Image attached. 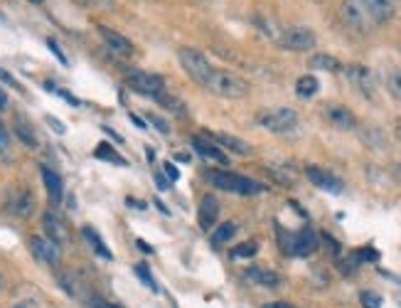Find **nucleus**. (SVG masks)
<instances>
[{
    "instance_id": "nucleus-10",
    "label": "nucleus",
    "mask_w": 401,
    "mask_h": 308,
    "mask_svg": "<svg viewBox=\"0 0 401 308\" xmlns=\"http://www.w3.org/2000/svg\"><path fill=\"white\" fill-rule=\"evenodd\" d=\"M306 175H308V180H311L313 185L318 187V190L332 192V195H340V192L345 190V182H342L337 175H332L330 170H325V168L308 166L306 168Z\"/></svg>"
},
{
    "instance_id": "nucleus-22",
    "label": "nucleus",
    "mask_w": 401,
    "mask_h": 308,
    "mask_svg": "<svg viewBox=\"0 0 401 308\" xmlns=\"http://www.w3.org/2000/svg\"><path fill=\"white\" fill-rule=\"evenodd\" d=\"M215 141L219 143L222 148H226V151L239 153V156H249V153L254 151V148H251V143H246L244 138L229 136V133H222V131H215Z\"/></svg>"
},
{
    "instance_id": "nucleus-4",
    "label": "nucleus",
    "mask_w": 401,
    "mask_h": 308,
    "mask_svg": "<svg viewBox=\"0 0 401 308\" xmlns=\"http://www.w3.org/2000/svg\"><path fill=\"white\" fill-rule=\"evenodd\" d=\"M125 84L141 96H151V99L161 101L165 96V84L158 74L143 69H125Z\"/></svg>"
},
{
    "instance_id": "nucleus-27",
    "label": "nucleus",
    "mask_w": 401,
    "mask_h": 308,
    "mask_svg": "<svg viewBox=\"0 0 401 308\" xmlns=\"http://www.w3.org/2000/svg\"><path fill=\"white\" fill-rule=\"evenodd\" d=\"M234 234H236V222H222L217 229H212V244H215V247H222V244L229 242Z\"/></svg>"
},
{
    "instance_id": "nucleus-36",
    "label": "nucleus",
    "mask_w": 401,
    "mask_h": 308,
    "mask_svg": "<svg viewBox=\"0 0 401 308\" xmlns=\"http://www.w3.org/2000/svg\"><path fill=\"white\" fill-rule=\"evenodd\" d=\"M163 170H165V178H168V180H170V182H175L177 178H180V170H177V168L172 166L170 161H168V163H163Z\"/></svg>"
},
{
    "instance_id": "nucleus-41",
    "label": "nucleus",
    "mask_w": 401,
    "mask_h": 308,
    "mask_svg": "<svg viewBox=\"0 0 401 308\" xmlns=\"http://www.w3.org/2000/svg\"><path fill=\"white\" fill-rule=\"evenodd\" d=\"M264 308H296V306H291V303H283V301H273V303H266Z\"/></svg>"
},
{
    "instance_id": "nucleus-7",
    "label": "nucleus",
    "mask_w": 401,
    "mask_h": 308,
    "mask_svg": "<svg viewBox=\"0 0 401 308\" xmlns=\"http://www.w3.org/2000/svg\"><path fill=\"white\" fill-rule=\"evenodd\" d=\"M318 42V35L306 25H296V27H288L278 35V45L283 50H291V52H308L313 50Z\"/></svg>"
},
{
    "instance_id": "nucleus-52",
    "label": "nucleus",
    "mask_w": 401,
    "mask_h": 308,
    "mask_svg": "<svg viewBox=\"0 0 401 308\" xmlns=\"http://www.w3.org/2000/svg\"><path fill=\"white\" fill-rule=\"evenodd\" d=\"M106 308H121V306H106Z\"/></svg>"
},
{
    "instance_id": "nucleus-14",
    "label": "nucleus",
    "mask_w": 401,
    "mask_h": 308,
    "mask_svg": "<svg viewBox=\"0 0 401 308\" xmlns=\"http://www.w3.org/2000/svg\"><path fill=\"white\" fill-rule=\"evenodd\" d=\"M99 35H101V40L106 42V47H109L114 55H118V57H130V55H133V45H130V40H125L121 32L111 30V27H106V25H99Z\"/></svg>"
},
{
    "instance_id": "nucleus-54",
    "label": "nucleus",
    "mask_w": 401,
    "mask_h": 308,
    "mask_svg": "<svg viewBox=\"0 0 401 308\" xmlns=\"http://www.w3.org/2000/svg\"><path fill=\"white\" fill-rule=\"evenodd\" d=\"M0 286H3V279H0Z\"/></svg>"
},
{
    "instance_id": "nucleus-42",
    "label": "nucleus",
    "mask_w": 401,
    "mask_h": 308,
    "mask_svg": "<svg viewBox=\"0 0 401 308\" xmlns=\"http://www.w3.org/2000/svg\"><path fill=\"white\" fill-rule=\"evenodd\" d=\"M138 247H141V252L143 254H153V247H151V244H148V242H143V239H138Z\"/></svg>"
},
{
    "instance_id": "nucleus-8",
    "label": "nucleus",
    "mask_w": 401,
    "mask_h": 308,
    "mask_svg": "<svg viewBox=\"0 0 401 308\" xmlns=\"http://www.w3.org/2000/svg\"><path fill=\"white\" fill-rule=\"evenodd\" d=\"M6 210L15 217H32L35 213V195L30 187H11L6 190Z\"/></svg>"
},
{
    "instance_id": "nucleus-44",
    "label": "nucleus",
    "mask_w": 401,
    "mask_h": 308,
    "mask_svg": "<svg viewBox=\"0 0 401 308\" xmlns=\"http://www.w3.org/2000/svg\"><path fill=\"white\" fill-rule=\"evenodd\" d=\"M156 182H158V187H161V190H168V182H165V178H163V175H156Z\"/></svg>"
},
{
    "instance_id": "nucleus-35",
    "label": "nucleus",
    "mask_w": 401,
    "mask_h": 308,
    "mask_svg": "<svg viewBox=\"0 0 401 308\" xmlns=\"http://www.w3.org/2000/svg\"><path fill=\"white\" fill-rule=\"evenodd\" d=\"M357 259H360V262H376V259H379V254H376L372 247H365L360 254H357Z\"/></svg>"
},
{
    "instance_id": "nucleus-33",
    "label": "nucleus",
    "mask_w": 401,
    "mask_h": 308,
    "mask_svg": "<svg viewBox=\"0 0 401 308\" xmlns=\"http://www.w3.org/2000/svg\"><path fill=\"white\" fill-rule=\"evenodd\" d=\"M146 119H148V123H151V126H156L158 133H170V123H168L165 119L158 116V114H151V112H148Z\"/></svg>"
},
{
    "instance_id": "nucleus-53",
    "label": "nucleus",
    "mask_w": 401,
    "mask_h": 308,
    "mask_svg": "<svg viewBox=\"0 0 401 308\" xmlns=\"http://www.w3.org/2000/svg\"><path fill=\"white\" fill-rule=\"evenodd\" d=\"M200 3H210V0H200Z\"/></svg>"
},
{
    "instance_id": "nucleus-20",
    "label": "nucleus",
    "mask_w": 401,
    "mask_h": 308,
    "mask_svg": "<svg viewBox=\"0 0 401 308\" xmlns=\"http://www.w3.org/2000/svg\"><path fill=\"white\" fill-rule=\"evenodd\" d=\"M13 131H15V136L20 138L22 143H25L27 148H37V133H35V128H32V123L27 121L22 114H18L15 119H13Z\"/></svg>"
},
{
    "instance_id": "nucleus-5",
    "label": "nucleus",
    "mask_w": 401,
    "mask_h": 308,
    "mask_svg": "<svg viewBox=\"0 0 401 308\" xmlns=\"http://www.w3.org/2000/svg\"><path fill=\"white\" fill-rule=\"evenodd\" d=\"M256 123L264 126L271 133H288L298 126V114L291 107H278V109H264L256 116Z\"/></svg>"
},
{
    "instance_id": "nucleus-39",
    "label": "nucleus",
    "mask_w": 401,
    "mask_h": 308,
    "mask_svg": "<svg viewBox=\"0 0 401 308\" xmlns=\"http://www.w3.org/2000/svg\"><path fill=\"white\" fill-rule=\"evenodd\" d=\"M0 79L6 81V84L15 86V89H20V84H18V81H15V79H13V76H11V74H8V72H6V69H0Z\"/></svg>"
},
{
    "instance_id": "nucleus-2",
    "label": "nucleus",
    "mask_w": 401,
    "mask_h": 308,
    "mask_svg": "<svg viewBox=\"0 0 401 308\" xmlns=\"http://www.w3.org/2000/svg\"><path fill=\"white\" fill-rule=\"evenodd\" d=\"M207 178H210V182L215 187L226 192H236V195H259V192L266 190V185H261L259 180H251V178L236 175V173L229 170H210Z\"/></svg>"
},
{
    "instance_id": "nucleus-18",
    "label": "nucleus",
    "mask_w": 401,
    "mask_h": 308,
    "mask_svg": "<svg viewBox=\"0 0 401 308\" xmlns=\"http://www.w3.org/2000/svg\"><path fill=\"white\" fill-rule=\"evenodd\" d=\"M192 148H195V151L200 153L202 158H210V161L222 163V166H226V163H229L226 153H222L219 146H215V143H210L207 138H202V136H195V138H192Z\"/></svg>"
},
{
    "instance_id": "nucleus-30",
    "label": "nucleus",
    "mask_w": 401,
    "mask_h": 308,
    "mask_svg": "<svg viewBox=\"0 0 401 308\" xmlns=\"http://www.w3.org/2000/svg\"><path fill=\"white\" fill-rule=\"evenodd\" d=\"M269 170H271V175L276 178V180L281 182V185H293V182H296V170H293V168L273 166V168H269Z\"/></svg>"
},
{
    "instance_id": "nucleus-43",
    "label": "nucleus",
    "mask_w": 401,
    "mask_h": 308,
    "mask_svg": "<svg viewBox=\"0 0 401 308\" xmlns=\"http://www.w3.org/2000/svg\"><path fill=\"white\" fill-rule=\"evenodd\" d=\"M146 158H148V163L156 161V148H153V146H146Z\"/></svg>"
},
{
    "instance_id": "nucleus-48",
    "label": "nucleus",
    "mask_w": 401,
    "mask_h": 308,
    "mask_svg": "<svg viewBox=\"0 0 401 308\" xmlns=\"http://www.w3.org/2000/svg\"><path fill=\"white\" fill-rule=\"evenodd\" d=\"M74 3H79V6H89L91 0H74Z\"/></svg>"
},
{
    "instance_id": "nucleus-9",
    "label": "nucleus",
    "mask_w": 401,
    "mask_h": 308,
    "mask_svg": "<svg viewBox=\"0 0 401 308\" xmlns=\"http://www.w3.org/2000/svg\"><path fill=\"white\" fill-rule=\"evenodd\" d=\"M30 252L37 262L47 264V267H57L60 259H62L60 244L52 242L50 237H42V234H32L30 237Z\"/></svg>"
},
{
    "instance_id": "nucleus-49",
    "label": "nucleus",
    "mask_w": 401,
    "mask_h": 308,
    "mask_svg": "<svg viewBox=\"0 0 401 308\" xmlns=\"http://www.w3.org/2000/svg\"><path fill=\"white\" fill-rule=\"evenodd\" d=\"M13 308H27V306H25V303H15Z\"/></svg>"
},
{
    "instance_id": "nucleus-23",
    "label": "nucleus",
    "mask_w": 401,
    "mask_h": 308,
    "mask_svg": "<svg viewBox=\"0 0 401 308\" xmlns=\"http://www.w3.org/2000/svg\"><path fill=\"white\" fill-rule=\"evenodd\" d=\"M308 67L315 72H340L342 62L337 60V57L327 55V52H315V55L308 60Z\"/></svg>"
},
{
    "instance_id": "nucleus-51",
    "label": "nucleus",
    "mask_w": 401,
    "mask_h": 308,
    "mask_svg": "<svg viewBox=\"0 0 401 308\" xmlns=\"http://www.w3.org/2000/svg\"><path fill=\"white\" fill-rule=\"evenodd\" d=\"M396 178H399V180H401V166H399V170H396Z\"/></svg>"
},
{
    "instance_id": "nucleus-31",
    "label": "nucleus",
    "mask_w": 401,
    "mask_h": 308,
    "mask_svg": "<svg viewBox=\"0 0 401 308\" xmlns=\"http://www.w3.org/2000/svg\"><path fill=\"white\" fill-rule=\"evenodd\" d=\"M256 252H259V244H256V242H241L239 247L231 252V257H234V259H249V257H254Z\"/></svg>"
},
{
    "instance_id": "nucleus-32",
    "label": "nucleus",
    "mask_w": 401,
    "mask_h": 308,
    "mask_svg": "<svg viewBox=\"0 0 401 308\" xmlns=\"http://www.w3.org/2000/svg\"><path fill=\"white\" fill-rule=\"evenodd\" d=\"M136 274H138V279H141V281L146 283L148 288H151V291L158 293V283H156V279H153V274L148 272L146 264H136Z\"/></svg>"
},
{
    "instance_id": "nucleus-46",
    "label": "nucleus",
    "mask_w": 401,
    "mask_h": 308,
    "mask_svg": "<svg viewBox=\"0 0 401 308\" xmlns=\"http://www.w3.org/2000/svg\"><path fill=\"white\" fill-rule=\"evenodd\" d=\"M8 107V96H6V91L0 89V109H6Z\"/></svg>"
},
{
    "instance_id": "nucleus-47",
    "label": "nucleus",
    "mask_w": 401,
    "mask_h": 308,
    "mask_svg": "<svg viewBox=\"0 0 401 308\" xmlns=\"http://www.w3.org/2000/svg\"><path fill=\"white\" fill-rule=\"evenodd\" d=\"M128 119H130V121H133V123H136L138 128H143V126H146V123H143V121H141V119H138V116H130V114H128Z\"/></svg>"
},
{
    "instance_id": "nucleus-17",
    "label": "nucleus",
    "mask_w": 401,
    "mask_h": 308,
    "mask_svg": "<svg viewBox=\"0 0 401 308\" xmlns=\"http://www.w3.org/2000/svg\"><path fill=\"white\" fill-rule=\"evenodd\" d=\"M315 249H318V234L308 227L301 229L291 242V252L296 254V257H311Z\"/></svg>"
},
{
    "instance_id": "nucleus-11",
    "label": "nucleus",
    "mask_w": 401,
    "mask_h": 308,
    "mask_svg": "<svg viewBox=\"0 0 401 308\" xmlns=\"http://www.w3.org/2000/svg\"><path fill=\"white\" fill-rule=\"evenodd\" d=\"M345 74H347V79L352 81V86H355L365 99H374L376 84H374L372 69H367V67H362V65H352L345 69Z\"/></svg>"
},
{
    "instance_id": "nucleus-24",
    "label": "nucleus",
    "mask_w": 401,
    "mask_h": 308,
    "mask_svg": "<svg viewBox=\"0 0 401 308\" xmlns=\"http://www.w3.org/2000/svg\"><path fill=\"white\" fill-rule=\"evenodd\" d=\"M384 84L391 99L401 101V69L399 67H386L384 69Z\"/></svg>"
},
{
    "instance_id": "nucleus-26",
    "label": "nucleus",
    "mask_w": 401,
    "mask_h": 308,
    "mask_svg": "<svg viewBox=\"0 0 401 308\" xmlns=\"http://www.w3.org/2000/svg\"><path fill=\"white\" fill-rule=\"evenodd\" d=\"M81 234H84V239L91 244V247H94V252L99 254V257H104V259H114V254H111L109 249H106L104 239H101L99 234H96V229H94V227H84V229H81Z\"/></svg>"
},
{
    "instance_id": "nucleus-16",
    "label": "nucleus",
    "mask_w": 401,
    "mask_h": 308,
    "mask_svg": "<svg viewBox=\"0 0 401 308\" xmlns=\"http://www.w3.org/2000/svg\"><path fill=\"white\" fill-rule=\"evenodd\" d=\"M362 6L367 8V13L376 25H384V22L394 20L396 15L394 0H362Z\"/></svg>"
},
{
    "instance_id": "nucleus-21",
    "label": "nucleus",
    "mask_w": 401,
    "mask_h": 308,
    "mask_svg": "<svg viewBox=\"0 0 401 308\" xmlns=\"http://www.w3.org/2000/svg\"><path fill=\"white\" fill-rule=\"evenodd\" d=\"M246 276H249V281L259 283V286L264 288H276L278 283H281V276H278L276 272L264 269V267H249L246 269Z\"/></svg>"
},
{
    "instance_id": "nucleus-3",
    "label": "nucleus",
    "mask_w": 401,
    "mask_h": 308,
    "mask_svg": "<svg viewBox=\"0 0 401 308\" xmlns=\"http://www.w3.org/2000/svg\"><path fill=\"white\" fill-rule=\"evenodd\" d=\"M177 62H180V67L192 81H197L200 86L207 84V79L212 74V65L200 50H195V47H180L177 50Z\"/></svg>"
},
{
    "instance_id": "nucleus-50",
    "label": "nucleus",
    "mask_w": 401,
    "mask_h": 308,
    "mask_svg": "<svg viewBox=\"0 0 401 308\" xmlns=\"http://www.w3.org/2000/svg\"><path fill=\"white\" fill-rule=\"evenodd\" d=\"M27 3H35V6H40V3H42V0H27Z\"/></svg>"
},
{
    "instance_id": "nucleus-1",
    "label": "nucleus",
    "mask_w": 401,
    "mask_h": 308,
    "mask_svg": "<svg viewBox=\"0 0 401 308\" xmlns=\"http://www.w3.org/2000/svg\"><path fill=\"white\" fill-rule=\"evenodd\" d=\"M205 89L215 96H222V99H244V96L249 94V84H246L241 76L224 69H212Z\"/></svg>"
},
{
    "instance_id": "nucleus-6",
    "label": "nucleus",
    "mask_w": 401,
    "mask_h": 308,
    "mask_svg": "<svg viewBox=\"0 0 401 308\" xmlns=\"http://www.w3.org/2000/svg\"><path fill=\"white\" fill-rule=\"evenodd\" d=\"M340 18L352 32H360V35H369L372 25H374L367 8L362 6V0H345L340 8Z\"/></svg>"
},
{
    "instance_id": "nucleus-19",
    "label": "nucleus",
    "mask_w": 401,
    "mask_h": 308,
    "mask_svg": "<svg viewBox=\"0 0 401 308\" xmlns=\"http://www.w3.org/2000/svg\"><path fill=\"white\" fill-rule=\"evenodd\" d=\"M40 173H42V182H45L47 195H50V200L57 205V202L62 200V195H64V185H62V178L57 175V173L52 170V168H47V166H42Z\"/></svg>"
},
{
    "instance_id": "nucleus-34",
    "label": "nucleus",
    "mask_w": 401,
    "mask_h": 308,
    "mask_svg": "<svg viewBox=\"0 0 401 308\" xmlns=\"http://www.w3.org/2000/svg\"><path fill=\"white\" fill-rule=\"evenodd\" d=\"M360 301H362V306H365V308H381V296H376V293H372V291L362 293Z\"/></svg>"
},
{
    "instance_id": "nucleus-12",
    "label": "nucleus",
    "mask_w": 401,
    "mask_h": 308,
    "mask_svg": "<svg viewBox=\"0 0 401 308\" xmlns=\"http://www.w3.org/2000/svg\"><path fill=\"white\" fill-rule=\"evenodd\" d=\"M322 114H325V119L337 128V131H355L357 128L355 114H352L347 107H342V104H327V107L322 109Z\"/></svg>"
},
{
    "instance_id": "nucleus-28",
    "label": "nucleus",
    "mask_w": 401,
    "mask_h": 308,
    "mask_svg": "<svg viewBox=\"0 0 401 308\" xmlns=\"http://www.w3.org/2000/svg\"><path fill=\"white\" fill-rule=\"evenodd\" d=\"M57 281H60V286H62V291H64V293H69V296H79L81 283L72 272H60V274H57Z\"/></svg>"
},
{
    "instance_id": "nucleus-13",
    "label": "nucleus",
    "mask_w": 401,
    "mask_h": 308,
    "mask_svg": "<svg viewBox=\"0 0 401 308\" xmlns=\"http://www.w3.org/2000/svg\"><path fill=\"white\" fill-rule=\"evenodd\" d=\"M42 227H45V237H50L52 242H57V244L69 242V229H67V222L55 213V210L45 213V217H42Z\"/></svg>"
},
{
    "instance_id": "nucleus-40",
    "label": "nucleus",
    "mask_w": 401,
    "mask_h": 308,
    "mask_svg": "<svg viewBox=\"0 0 401 308\" xmlns=\"http://www.w3.org/2000/svg\"><path fill=\"white\" fill-rule=\"evenodd\" d=\"M6 148H8V131L0 126V151H6Z\"/></svg>"
},
{
    "instance_id": "nucleus-45",
    "label": "nucleus",
    "mask_w": 401,
    "mask_h": 308,
    "mask_svg": "<svg viewBox=\"0 0 401 308\" xmlns=\"http://www.w3.org/2000/svg\"><path fill=\"white\" fill-rule=\"evenodd\" d=\"M101 131H106V133H109V136H111V138H116V141H118V143H121V141H123V138H121V136H118V133H114V131H111V128H109V126H104V128H101Z\"/></svg>"
},
{
    "instance_id": "nucleus-15",
    "label": "nucleus",
    "mask_w": 401,
    "mask_h": 308,
    "mask_svg": "<svg viewBox=\"0 0 401 308\" xmlns=\"http://www.w3.org/2000/svg\"><path fill=\"white\" fill-rule=\"evenodd\" d=\"M217 217H219V202H217L215 195H205L200 200V208H197V222H200L202 229L210 232L217 225Z\"/></svg>"
},
{
    "instance_id": "nucleus-37",
    "label": "nucleus",
    "mask_w": 401,
    "mask_h": 308,
    "mask_svg": "<svg viewBox=\"0 0 401 308\" xmlns=\"http://www.w3.org/2000/svg\"><path fill=\"white\" fill-rule=\"evenodd\" d=\"M47 45H50V50L55 52V57H57V60H60L62 65H67V57H64V52L60 50V45H57L55 40H47Z\"/></svg>"
},
{
    "instance_id": "nucleus-38",
    "label": "nucleus",
    "mask_w": 401,
    "mask_h": 308,
    "mask_svg": "<svg viewBox=\"0 0 401 308\" xmlns=\"http://www.w3.org/2000/svg\"><path fill=\"white\" fill-rule=\"evenodd\" d=\"M45 121L50 123L52 128H55V133H64V131H67V126H64V123H62V121H57L55 116H47Z\"/></svg>"
},
{
    "instance_id": "nucleus-25",
    "label": "nucleus",
    "mask_w": 401,
    "mask_h": 308,
    "mask_svg": "<svg viewBox=\"0 0 401 308\" xmlns=\"http://www.w3.org/2000/svg\"><path fill=\"white\" fill-rule=\"evenodd\" d=\"M318 89H320V84H318V79L313 74H303L301 79L296 81V94L301 96V99H311V96H315Z\"/></svg>"
},
{
    "instance_id": "nucleus-29",
    "label": "nucleus",
    "mask_w": 401,
    "mask_h": 308,
    "mask_svg": "<svg viewBox=\"0 0 401 308\" xmlns=\"http://www.w3.org/2000/svg\"><path fill=\"white\" fill-rule=\"evenodd\" d=\"M94 156H96V158H101V161H111V163H116V166H125V161L118 156V153H116V148H114V146H109V143H99V146H96V151H94Z\"/></svg>"
}]
</instances>
